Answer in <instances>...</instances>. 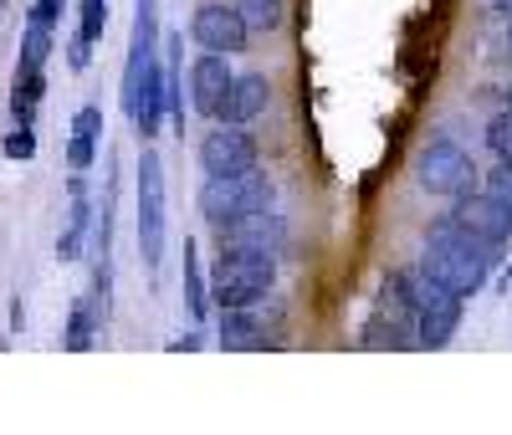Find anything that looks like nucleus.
<instances>
[{
	"instance_id": "25",
	"label": "nucleus",
	"mask_w": 512,
	"mask_h": 435,
	"mask_svg": "<svg viewBox=\"0 0 512 435\" xmlns=\"http://www.w3.org/2000/svg\"><path fill=\"white\" fill-rule=\"evenodd\" d=\"M93 159H98V139H93V134H72L67 164H72V169H93Z\"/></svg>"
},
{
	"instance_id": "10",
	"label": "nucleus",
	"mask_w": 512,
	"mask_h": 435,
	"mask_svg": "<svg viewBox=\"0 0 512 435\" xmlns=\"http://www.w3.org/2000/svg\"><path fill=\"white\" fill-rule=\"evenodd\" d=\"M221 246H236V251H262V256H282L287 251V221L267 205V210H251L231 226H216Z\"/></svg>"
},
{
	"instance_id": "27",
	"label": "nucleus",
	"mask_w": 512,
	"mask_h": 435,
	"mask_svg": "<svg viewBox=\"0 0 512 435\" xmlns=\"http://www.w3.org/2000/svg\"><path fill=\"white\" fill-rule=\"evenodd\" d=\"M72 134H93V139H103V108H98V103H82V108L72 113Z\"/></svg>"
},
{
	"instance_id": "5",
	"label": "nucleus",
	"mask_w": 512,
	"mask_h": 435,
	"mask_svg": "<svg viewBox=\"0 0 512 435\" xmlns=\"http://www.w3.org/2000/svg\"><path fill=\"white\" fill-rule=\"evenodd\" d=\"M164 241H169L164 159L154 149H144V159H139V261H144L149 277H159V267H164Z\"/></svg>"
},
{
	"instance_id": "19",
	"label": "nucleus",
	"mask_w": 512,
	"mask_h": 435,
	"mask_svg": "<svg viewBox=\"0 0 512 435\" xmlns=\"http://www.w3.org/2000/svg\"><path fill=\"white\" fill-rule=\"evenodd\" d=\"M98 333H103V323H98V313H93V302L82 297L77 308H72V318H67V338H62V343L72 348V354H88Z\"/></svg>"
},
{
	"instance_id": "31",
	"label": "nucleus",
	"mask_w": 512,
	"mask_h": 435,
	"mask_svg": "<svg viewBox=\"0 0 512 435\" xmlns=\"http://www.w3.org/2000/svg\"><path fill=\"white\" fill-rule=\"evenodd\" d=\"M195 348H200V328H195V333H185V338H175V343H169V354H195Z\"/></svg>"
},
{
	"instance_id": "7",
	"label": "nucleus",
	"mask_w": 512,
	"mask_h": 435,
	"mask_svg": "<svg viewBox=\"0 0 512 435\" xmlns=\"http://www.w3.org/2000/svg\"><path fill=\"white\" fill-rule=\"evenodd\" d=\"M190 41H195L200 52L236 57V52H246L251 26H246V16L231 6V0H205V6L190 16Z\"/></svg>"
},
{
	"instance_id": "22",
	"label": "nucleus",
	"mask_w": 512,
	"mask_h": 435,
	"mask_svg": "<svg viewBox=\"0 0 512 435\" xmlns=\"http://www.w3.org/2000/svg\"><path fill=\"white\" fill-rule=\"evenodd\" d=\"M52 57V26H36L26 21V36H21V67L16 72H41Z\"/></svg>"
},
{
	"instance_id": "4",
	"label": "nucleus",
	"mask_w": 512,
	"mask_h": 435,
	"mask_svg": "<svg viewBox=\"0 0 512 435\" xmlns=\"http://www.w3.org/2000/svg\"><path fill=\"white\" fill-rule=\"evenodd\" d=\"M477 174H482V169L472 164V154H466L451 134H436L431 144L415 154V185H420L425 195L456 200V195H466V190H477Z\"/></svg>"
},
{
	"instance_id": "29",
	"label": "nucleus",
	"mask_w": 512,
	"mask_h": 435,
	"mask_svg": "<svg viewBox=\"0 0 512 435\" xmlns=\"http://www.w3.org/2000/svg\"><path fill=\"white\" fill-rule=\"evenodd\" d=\"M62 11H67V0H36V6H31V21H36V26H57Z\"/></svg>"
},
{
	"instance_id": "11",
	"label": "nucleus",
	"mask_w": 512,
	"mask_h": 435,
	"mask_svg": "<svg viewBox=\"0 0 512 435\" xmlns=\"http://www.w3.org/2000/svg\"><path fill=\"white\" fill-rule=\"evenodd\" d=\"M451 215H456L466 231H477L482 241H492V246H507V241H512V205H502V200L487 195V190L456 195V200H451Z\"/></svg>"
},
{
	"instance_id": "32",
	"label": "nucleus",
	"mask_w": 512,
	"mask_h": 435,
	"mask_svg": "<svg viewBox=\"0 0 512 435\" xmlns=\"http://www.w3.org/2000/svg\"><path fill=\"white\" fill-rule=\"evenodd\" d=\"M507 57H512V26H507Z\"/></svg>"
},
{
	"instance_id": "14",
	"label": "nucleus",
	"mask_w": 512,
	"mask_h": 435,
	"mask_svg": "<svg viewBox=\"0 0 512 435\" xmlns=\"http://www.w3.org/2000/svg\"><path fill=\"white\" fill-rule=\"evenodd\" d=\"M425 246H451V251H466V256H482V261H502V246H492V241H482L477 231H466L456 215L446 210V215H436L431 226H425Z\"/></svg>"
},
{
	"instance_id": "28",
	"label": "nucleus",
	"mask_w": 512,
	"mask_h": 435,
	"mask_svg": "<svg viewBox=\"0 0 512 435\" xmlns=\"http://www.w3.org/2000/svg\"><path fill=\"white\" fill-rule=\"evenodd\" d=\"M487 195H497L502 205H512V164H497L492 174H487V185H482Z\"/></svg>"
},
{
	"instance_id": "16",
	"label": "nucleus",
	"mask_w": 512,
	"mask_h": 435,
	"mask_svg": "<svg viewBox=\"0 0 512 435\" xmlns=\"http://www.w3.org/2000/svg\"><path fill=\"white\" fill-rule=\"evenodd\" d=\"M216 338L221 348H231V354H241V348H267V328L262 318H256V308H221V323H216Z\"/></svg>"
},
{
	"instance_id": "26",
	"label": "nucleus",
	"mask_w": 512,
	"mask_h": 435,
	"mask_svg": "<svg viewBox=\"0 0 512 435\" xmlns=\"http://www.w3.org/2000/svg\"><path fill=\"white\" fill-rule=\"evenodd\" d=\"M6 159H31L36 154V134H31V123H16V134H6Z\"/></svg>"
},
{
	"instance_id": "18",
	"label": "nucleus",
	"mask_w": 512,
	"mask_h": 435,
	"mask_svg": "<svg viewBox=\"0 0 512 435\" xmlns=\"http://www.w3.org/2000/svg\"><path fill=\"white\" fill-rule=\"evenodd\" d=\"M41 98H47V77H41V72H16V87H11V113H16V123H31L36 108H41Z\"/></svg>"
},
{
	"instance_id": "24",
	"label": "nucleus",
	"mask_w": 512,
	"mask_h": 435,
	"mask_svg": "<svg viewBox=\"0 0 512 435\" xmlns=\"http://www.w3.org/2000/svg\"><path fill=\"white\" fill-rule=\"evenodd\" d=\"M108 31V0H82V21H77V36L98 41Z\"/></svg>"
},
{
	"instance_id": "21",
	"label": "nucleus",
	"mask_w": 512,
	"mask_h": 435,
	"mask_svg": "<svg viewBox=\"0 0 512 435\" xmlns=\"http://www.w3.org/2000/svg\"><path fill=\"white\" fill-rule=\"evenodd\" d=\"M359 343H364V348H415V333H405L400 323H390L384 313H374V318L364 323Z\"/></svg>"
},
{
	"instance_id": "20",
	"label": "nucleus",
	"mask_w": 512,
	"mask_h": 435,
	"mask_svg": "<svg viewBox=\"0 0 512 435\" xmlns=\"http://www.w3.org/2000/svg\"><path fill=\"white\" fill-rule=\"evenodd\" d=\"M231 6L246 16L251 36H256V31L272 36V31H282V21H287V6H282V0H231Z\"/></svg>"
},
{
	"instance_id": "30",
	"label": "nucleus",
	"mask_w": 512,
	"mask_h": 435,
	"mask_svg": "<svg viewBox=\"0 0 512 435\" xmlns=\"http://www.w3.org/2000/svg\"><path fill=\"white\" fill-rule=\"evenodd\" d=\"M67 62H72V67L82 72V67L93 62V41H88V36H72V47H67Z\"/></svg>"
},
{
	"instance_id": "2",
	"label": "nucleus",
	"mask_w": 512,
	"mask_h": 435,
	"mask_svg": "<svg viewBox=\"0 0 512 435\" xmlns=\"http://www.w3.org/2000/svg\"><path fill=\"white\" fill-rule=\"evenodd\" d=\"M272 195L277 190L262 174V164H251V169H236V174H205L195 205L205 215V226H231V221H241V215H251V210H267Z\"/></svg>"
},
{
	"instance_id": "23",
	"label": "nucleus",
	"mask_w": 512,
	"mask_h": 435,
	"mask_svg": "<svg viewBox=\"0 0 512 435\" xmlns=\"http://www.w3.org/2000/svg\"><path fill=\"white\" fill-rule=\"evenodd\" d=\"M487 149L497 154V164H512V103L487 118Z\"/></svg>"
},
{
	"instance_id": "12",
	"label": "nucleus",
	"mask_w": 512,
	"mask_h": 435,
	"mask_svg": "<svg viewBox=\"0 0 512 435\" xmlns=\"http://www.w3.org/2000/svg\"><path fill=\"white\" fill-rule=\"evenodd\" d=\"M231 82H236L231 57H221V52H200V57L190 62V108H195L200 118H221Z\"/></svg>"
},
{
	"instance_id": "13",
	"label": "nucleus",
	"mask_w": 512,
	"mask_h": 435,
	"mask_svg": "<svg viewBox=\"0 0 512 435\" xmlns=\"http://www.w3.org/2000/svg\"><path fill=\"white\" fill-rule=\"evenodd\" d=\"M267 103H272V82H267V72H241V77L231 82L226 108H221L216 123H251V118H262V113H267Z\"/></svg>"
},
{
	"instance_id": "6",
	"label": "nucleus",
	"mask_w": 512,
	"mask_h": 435,
	"mask_svg": "<svg viewBox=\"0 0 512 435\" xmlns=\"http://www.w3.org/2000/svg\"><path fill=\"white\" fill-rule=\"evenodd\" d=\"M159 57V0H139L134 6V36H128V57H123V118H139V82L144 67Z\"/></svg>"
},
{
	"instance_id": "17",
	"label": "nucleus",
	"mask_w": 512,
	"mask_h": 435,
	"mask_svg": "<svg viewBox=\"0 0 512 435\" xmlns=\"http://www.w3.org/2000/svg\"><path fill=\"white\" fill-rule=\"evenodd\" d=\"M185 313H190V323H205V313H210V277L200 272V256H195V241H185Z\"/></svg>"
},
{
	"instance_id": "1",
	"label": "nucleus",
	"mask_w": 512,
	"mask_h": 435,
	"mask_svg": "<svg viewBox=\"0 0 512 435\" xmlns=\"http://www.w3.org/2000/svg\"><path fill=\"white\" fill-rule=\"evenodd\" d=\"M272 287H277V256L221 246L216 267H210V302L216 308H256Z\"/></svg>"
},
{
	"instance_id": "3",
	"label": "nucleus",
	"mask_w": 512,
	"mask_h": 435,
	"mask_svg": "<svg viewBox=\"0 0 512 435\" xmlns=\"http://www.w3.org/2000/svg\"><path fill=\"white\" fill-rule=\"evenodd\" d=\"M405 272H410V297H415V348H446L461 328L466 297L436 282L425 267H405Z\"/></svg>"
},
{
	"instance_id": "9",
	"label": "nucleus",
	"mask_w": 512,
	"mask_h": 435,
	"mask_svg": "<svg viewBox=\"0 0 512 435\" xmlns=\"http://www.w3.org/2000/svg\"><path fill=\"white\" fill-rule=\"evenodd\" d=\"M420 267L431 272L436 282H446L451 292H461V297H477V292L487 287V277H492V261L466 256V251H451V246H425Z\"/></svg>"
},
{
	"instance_id": "15",
	"label": "nucleus",
	"mask_w": 512,
	"mask_h": 435,
	"mask_svg": "<svg viewBox=\"0 0 512 435\" xmlns=\"http://www.w3.org/2000/svg\"><path fill=\"white\" fill-rule=\"evenodd\" d=\"M72 190V210H67V226H62V236H57V256L62 261H77L82 256V241L93 236V205H88V180H82V169H77V180L67 185Z\"/></svg>"
},
{
	"instance_id": "8",
	"label": "nucleus",
	"mask_w": 512,
	"mask_h": 435,
	"mask_svg": "<svg viewBox=\"0 0 512 435\" xmlns=\"http://www.w3.org/2000/svg\"><path fill=\"white\" fill-rule=\"evenodd\" d=\"M251 164H262V149L246 134V123H216L200 139V169L205 174H236V169H251Z\"/></svg>"
}]
</instances>
